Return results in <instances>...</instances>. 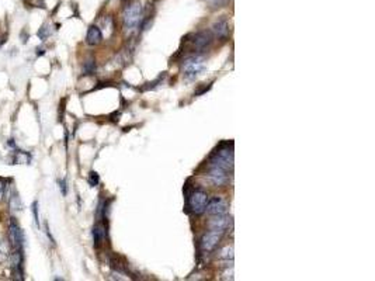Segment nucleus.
<instances>
[{
  "instance_id": "9b49d317",
  "label": "nucleus",
  "mask_w": 375,
  "mask_h": 281,
  "mask_svg": "<svg viewBox=\"0 0 375 281\" xmlns=\"http://www.w3.org/2000/svg\"><path fill=\"white\" fill-rule=\"evenodd\" d=\"M212 33L217 38H226L229 34V24L225 18H219L212 25Z\"/></svg>"
},
{
  "instance_id": "dca6fc26",
  "label": "nucleus",
  "mask_w": 375,
  "mask_h": 281,
  "mask_svg": "<svg viewBox=\"0 0 375 281\" xmlns=\"http://www.w3.org/2000/svg\"><path fill=\"white\" fill-rule=\"evenodd\" d=\"M103 238H104V231H103V228H101L100 225L94 227V228H93V239H94V243H96V246H99L100 243H101Z\"/></svg>"
},
{
  "instance_id": "4be33fe9",
  "label": "nucleus",
  "mask_w": 375,
  "mask_h": 281,
  "mask_svg": "<svg viewBox=\"0 0 375 281\" xmlns=\"http://www.w3.org/2000/svg\"><path fill=\"white\" fill-rule=\"evenodd\" d=\"M3 195H5V183L0 180V201L3 200Z\"/></svg>"
},
{
  "instance_id": "f03ea898",
  "label": "nucleus",
  "mask_w": 375,
  "mask_h": 281,
  "mask_svg": "<svg viewBox=\"0 0 375 281\" xmlns=\"http://www.w3.org/2000/svg\"><path fill=\"white\" fill-rule=\"evenodd\" d=\"M234 166V151L232 148L222 147L218 149V152L212 155L210 160V167H221L223 170L232 169Z\"/></svg>"
},
{
  "instance_id": "1a4fd4ad",
  "label": "nucleus",
  "mask_w": 375,
  "mask_h": 281,
  "mask_svg": "<svg viewBox=\"0 0 375 281\" xmlns=\"http://www.w3.org/2000/svg\"><path fill=\"white\" fill-rule=\"evenodd\" d=\"M12 269L14 271V275H16V280H23V255H21V249L13 252Z\"/></svg>"
},
{
  "instance_id": "f257e3e1",
  "label": "nucleus",
  "mask_w": 375,
  "mask_h": 281,
  "mask_svg": "<svg viewBox=\"0 0 375 281\" xmlns=\"http://www.w3.org/2000/svg\"><path fill=\"white\" fill-rule=\"evenodd\" d=\"M142 17V6L141 3H132L129 5L124 12V30L131 34L134 33Z\"/></svg>"
},
{
  "instance_id": "39448f33",
  "label": "nucleus",
  "mask_w": 375,
  "mask_h": 281,
  "mask_svg": "<svg viewBox=\"0 0 375 281\" xmlns=\"http://www.w3.org/2000/svg\"><path fill=\"white\" fill-rule=\"evenodd\" d=\"M9 236H10V245L14 250H18L23 247V231L18 227L17 221L12 218L9 225Z\"/></svg>"
},
{
  "instance_id": "f3484780",
  "label": "nucleus",
  "mask_w": 375,
  "mask_h": 281,
  "mask_svg": "<svg viewBox=\"0 0 375 281\" xmlns=\"http://www.w3.org/2000/svg\"><path fill=\"white\" fill-rule=\"evenodd\" d=\"M12 197V195H10ZM10 207H12V210L13 211H20L21 210V201H20V197H18V194L17 191H14V194H13V197L10 199Z\"/></svg>"
},
{
  "instance_id": "6e6552de",
  "label": "nucleus",
  "mask_w": 375,
  "mask_h": 281,
  "mask_svg": "<svg viewBox=\"0 0 375 281\" xmlns=\"http://www.w3.org/2000/svg\"><path fill=\"white\" fill-rule=\"evenodd\" d=\"M221 236H222V232H218V231H211L208 234L204 235V238L201 240V246L206 252H210L212 250L215 246L218 245V242L221 240Z\"/></svg>"
},
{
  "instance_id": "5701e85b",
  "label": "nucleus",
  "mask_w": 375,
  "mask_h": 281,
  "mask_svg": "<svg viewBox=\"0 0 375 281\" xmlns=\"http://www.w3.org/2000/svg\"><path fill=\"white\" fill-rule=\"evenodd\" d=\"M61 188H62V194H66V187H65V182H61Z\"/></svg>"
},
{
  "instance_id": "4468645a",
  "label": "nucleus",
  "mask_w": 375,
  "mask_h": 281,
  "mask_svg": "<svg viewBox=\"0 0 375 281\" xmlns=\"http://www.w3.org/2000/svg\"><path fill=\"white\" fill-rule=\"evenodd\" d=\"M9 256H10V246L6 240L0 239V263L6 262Z\"/></svg>"
},
{
  "instance_id": "423d86ee",
  "label": "nucleus",
  "mask_w": 375,
  "mask_h": 281,
  "mask_svg": "<svg viewBox=\"0 0 375 281\" xmlns=\"http://www.w3.org/2000/svg\"><path fill=\"white\" fill-rule=\"evenodd\" d=\"M206 211L210 215H222L228 211V203L221 197H214L207 201Z\"/></svg>"
},
{
  "instance_id": "ddd939ff",
  "label": "nucleus",
  "mask_w": 375,
  "mask_h": 281,
  "mask_svg": "<svg viewBox=\"0 0 375 281\" xmlns=\"http://www.w3.org/2000/svg\"><path fill=\"white\" fill-rule=\"evenodd\" d=\"M212 37L210 33H207V31H201L198 34L195 35V38H194V45L197 49H204L207 48L210 44H211V40Z\"/></svg>"
},
{
  "instance_id": "6ab92c4d",
  "label": "nucleus",
  "mask_w": 375,
  "mask_h": 281,
  "mask_svg": "<svg viewBox=\"0 0 375 281\" xmlns=\"http://www.w3.org/2000/svg\"><path fill=\"white\" fill-rule=\"evenodd\" d=\"M89 183H90V186H97L99 184V175L96 173V172H92L90 176H89Z\"/></svg>"
},
{
  "instance_id": "a211bd4d",
  "label": "nucleus",
  "mask_w": 375,
  "mask_h": 281,
  "mask_svg": "<svg viewBox=\"0 0 375 281\" xmlns=\"http://www.w3.org/2000/svg\"><path fill=\"white\" fill-rule=\"evenodd\" d=\"M94 69H96V65H94L93 61H88V62L84 64V68H83V70H84V73H88V75H90V73H93Z\"/></svg>"
},
{
  "instance_id": "20e7f679",
  "label": "nucleus",
  "mask_w": 375,
  "mask_h": 281,
  "mask_svg": "<svg viewBox=\"0 0 375 281\" xmlns=\"http://www.w3.org/2000/svg\"><path fill=\"white\" fill-rule=\"evenodd\" d=\"M207 201H208V195L204 191H194L188 199V205L194 214L199 215V214L206 212Z\"/></svg>"
},
{
  "instance_id": "7ed1b4c3",
  "label": "nucleus",
  "mask_w": 375,
  "mask_h": 281,
  "mask_svg": "<svg viewBox=\"0 0 375 281\" xmlns=\"http://www.w3.org/2000/svg\"><path fill=\"white\" fill-rule=\"evenodd\" d=\"M206 69L204 68V59L201 57H190L184 62H183V70H184V76L188 80H191L194 77H197Z\"/></svg>"
},
{
  "instance_id": "0eeeda50",
  "label": "nucleus",
  "mask_w": 375,
  "mask_h": 281,
  "mask_svg": "<svg viewBox=\"0 0 375 281\" xmlns=\"http://www.w3.org/2000/svg\"><path fill=\"white\" fill-rule=\"evenodd\" d=\"M208 180L217 186V187H221V186H225L228 183V175H226V170L221 169V167H211L210 169V173H208Z\"/></svg>"
},
{
  "instance_id": "f8f14e48",
  "label": "nucleus",
  "mask_w": 375,
  "mask_h": 281,
  "mask_svg": "<svg viewBox=\"0 0 375 281\" xmlns=\"http://www.w3.org/2000/svg\"><path fill=\"white\" fill-rule=\"evenodd\" d=\"M86 41H88L89 45H99L100 42L103 41V34L100 31L99 27L96 25H92L88 31V35H86Z\"/></svg>"
},
{
  "instance_id": "412c9836",
  "label": "nucleus",
  "mask_w": 375,
  "mask_h": 281,
  "mask_svg": "<svg viewBox=\"0 0 375 281\" xmlns=\"http://www.w3.org/2000/svg\"><path fill=\"white\" fill-rule=\"evenodd\" d=\"M207 2H210V3H212L214 6H217V5H218V6H221V5H223V3H225L226 0H207Z\"/></svg>"
},
{
  "instance_id": "aec40b11",
  "label": "nucleus",
  "mask_w": 375,
  "mask_h": 281,
  "mask_svg": "<svg viewBox=\"0 0 375 281\" xmlns=\"http://www.w3.org/2000/svg\"><path fill=\"white\" fill-rule=\"evenodd\" d=\"M33 215H34V221L38 225L40 223V219H38V203H34L33 204Z\"/></svg>"
},
{
  "instance_id": "2eb2a0df",
  "label": "nucleus",
  "mask_w": 375,
  "mask_h": 281,
  "mask_svg": "<svg viewBox=\"0 0 375 281\" xmlns=\"http://www.w3.org/2000/svg\"><path fill=\"white\" fill-rule=\"evenodd\" d=\"M219 258L225 260L226 263H232L234 262V247L232 246H226V247H223L221 253H219Z\"/></svg>"
},
{
  "instance_id": "9d476101",
  "label": "nucleus",
  "mask_w": 375,
  "mask_h": 281,
  "mask_svg": "<svg viewBox=\"0 0 375 281\" xmlns=\"http://www.w3.org/2000/svg\"><path fill=\"white\" fill-rule=\"evenodd\" d=\"M229 227V218L222 214V215H214V218L211 219V222H210V228L211 231H218V232H222L225 229Z\"/></svg>"
}]
</instances>
